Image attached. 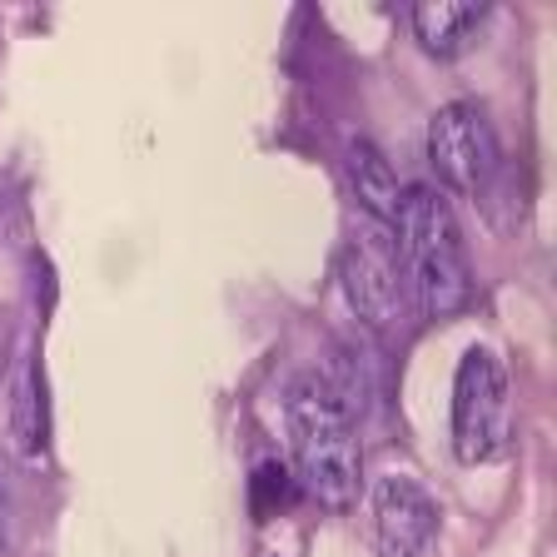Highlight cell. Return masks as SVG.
<instances>
[{"label":"cell","mask_w":557,"mask_h":557,"mask_svg":"<svg viewBox=\"0 0 557 557\" xmlns=\"http://www.w3.org/2000/svg\"><path fill=\"white\" fill-rule=\"evenodd\" d=\"M518 443L512 388L493 348H468L453 373V458L468 468L503 463Z\"/></svg>","instance_id":"3"},{"label":"cell","mask_w":557,"mask_h":557,"mask_svg":"<svg viewBox=\"0 0 557 557\" xmlns=\"http://www.w3.org/2000/svg\"><path fill=\"white\" fill-rule=\"evenodd\" d=\"M373 543L383 557H433L443 512L433 493L408 473H388L373 483Z\"/></svg>","instance_id":"6"},{"label":"cell","mask_w":557,"mask_h":557,"mask_svg":"<svg viewBox=\"0 0 557 557\" xmlns=\"http://www.w3.org/2000/svg\"><path fill=\"white\" fill-rule=\"evenodd\" d=\"M429 164L443 189L473 199V205L478 199L487 205V195H493L503 174V145L483 104L453 100L429 120Z\"/></svg>","instance_id":"4"},{"label":"cell","mask_w":557,"mask_h":557,"mask_svg":"<svg viewBox=\"0 0 557 557\" xmlns=\"http://www.w3.org/2000/svg\"><path fill=\"white\" fill-rule=\"evenodd\" d=\"M289 448H294V483L324 512H348L359 503L363 483V448L344 394L319 373L289 383Z\"/></svg>","instance_id":"1"},{"label":"cell","mask_w":557,"mask_h":557,"mask_svg":"<svg viewBox=\"0 0 557 557\" xmlns=\"http://www.w3.org/2000/svg\"><path fill=\"white\" fill-rule=\"evenodd\" d=\"M348 180H354V195H359V209L369 220L394 224L404 189H398V174H394V164L383 160L379 145H369V139L348 145Z\"/></svg>","instance_id":"8"},{"label":"cell","mask_w":557,"mask_h":557,"mask_svg":"<svg viewBox=\"0 0 557 557\" xmlns=\"http://www.w3.org/2000/svg\"><path fill=\"white\" fill-rule=\"evenodd\" d=\"M487 5L483 0H433V5H413V35L423 40V50L438 60L463 55L473 46V35L483 30Z\"/></svg>","instance_id":"7"},{"label":"cell","mask_w":557,"mask_h":557,"mask_svg":"<svg viewBox=\"0 0 557 557\" xmlns=\"http://www.w3.org/2000/svg\"><path fill=\"white\" fill-rule=\"evenodd\" d=\"M338 278H344V294L363 324L394 329L408 309L404 269H398V249H394V224H379L369 214H359V224L344 239V255H338Z\"/></svg>","instance_id":"5"},{"label":"cell","mask_w":557,"mask_h":557,"mask_svg":"<svg viewBox=\"0 0 557 557\" xmlns=\"http://www.w3.org/2000/svg\"><path fill=\"white\" fill-rule=\"evenodd\" d=\"M394 249L404 269V294L423 319H453L473 304L463 230L438 189H404L394 214Z\"/></svg>","instance_id":"2"}]
</instances>
